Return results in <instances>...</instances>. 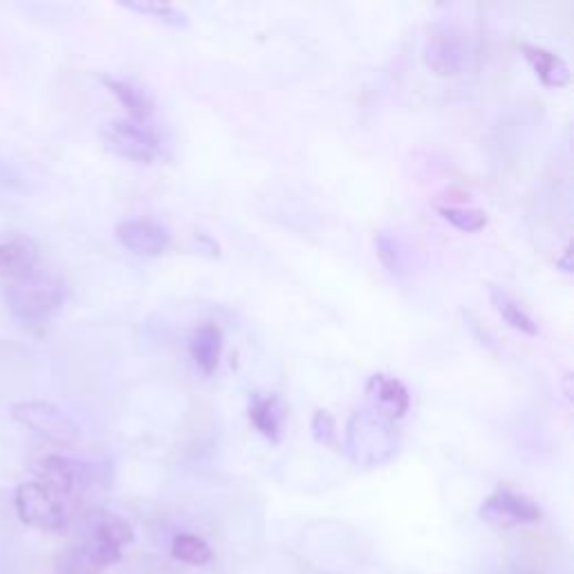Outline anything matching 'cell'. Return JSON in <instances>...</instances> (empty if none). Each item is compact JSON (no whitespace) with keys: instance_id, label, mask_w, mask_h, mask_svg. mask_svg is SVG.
Segmentation results:
<instances>
[{"instance_id":"cell-5","label":"cell","mask_w":574,"mask_h":574,"mask_svg":"<svg viewBox=\"0 0 574 574\" xmlns=\"http://www.w3.org/2000/svg\"><path fill=\"white\" fill-rule=\"evenodd\" d=\"M427 68L438 76H458L469 63V39L451 23H435L422 45Z\"/></svg>"},{"instance_id":"cell-13","label":"cell","mask_w":574,"mask_h":574,"mask_svg":"<svg viewBox=\"0 0 574 574\" xmlns=\"http://www.w3.org/2000/svg\"><path fill=\"white\" fill-rule=\"evenodd\" d=\"M39 263V247L28 236H12L0 240V276L21 278L34 271Z\"/></svg>"},{"instance_id":"cell-2","label":"cell","mask_w":574,"mask_h":574,"mask_svg":"<svg viewBox=\"0 0 574 574\" xmlns=\"http://www.w3.org/2000/svg\"><path fill=\"white\" fill-rule=\"evenodd\" d=\"M400 449V431L396 422L381 418L368 407L352 413L346 429V451L359 467H379L396 458Z\"/></svg>"},{"instance_id":"cell-19","label":"cell","mask_w":574,"mask_h":574,"mask_svg":"<svg viewBox=\"0 0 574 574\" xmlns=\"http://www.w3.org/2000/svg\"><path fill=\"white\" fill-rule=\"evenodd\" d=\"M126 10L131 12H137V14H146V17H153L166 25H175V28H184L188 21L186 17L168 6V3H155V0H129V3H122Z\"/></svg>"},{"instance_id":"cell-9","label":"cell","mask_w":574,"mask_h":574,"mask_svg":"<svg viewBox=\"0 0 574 574\" xmlns=\"http://www.w3.org/2000/svg\"><path fill=\"white\" fill-rule=\"evenodd\" d=\"M10 413L23 427L57 442H70L79 435L74 420L50 402H17L12 404Z\"/></svg>"},{"instance_id":"cell-22","label":"cell","mask_w":574,"mask_h":574,"mask_svg":"<svg viewBox=\"0 0 574 574\" xmlns=\"http://www.w3.org/2000/svg\"><path fill=\"white\" fill-rule=\"evenodd\" d=\"M312 435L319 444L324 447H337L339 444V433H337V422L328 411H315L312 416Z\"/></svg>"},{"instance_id":"cell-1","label":"cell","mask_w":574,"mask_h":574,"mask_svg":"<svg viewBox=\"0 0 574 574\" xmlns=\"http://www.w3.org/2000/svg\"><path fill=\"white\" fill-rule=\"evenodd\" d=\"M133 539L129 521L113 512H98L92 516L88 536L54 556V574H104L122 561L124 547Z\"/></svg>"},{"instance_id":"cell-10","label":"cell","mask_w":574,"mask_h":574,"mask_svg":"<svg viewBox=\"0 0 574 574\" xmlns=\"http://www.w3.org/2000/svg\"><path fill=\"white\" fill-rule=\"evenodd\" d=\"M115 236L126 252L144 258L162 256L171 245L168 227L153 218H126L115 227Z\"/></svg>"},{"instance_id":"cell-14","label":"cell","mask_w":574,"mask_h":574,"mask_svg":"<svg viewBox=\"0 0 574 574\" xmlns=\"http://www.w3.org/2000/svg\"><path fill=\"white\" fill-rule=\"evenodd\" d=\"M521 52L543 85L563 88L570 83V65L556 52L532 43H521Z\"/></svg>"},{"instance_id":"cell-4","label":"cell","mask_w":574,"mask_h":574,"mask_svg":"<svg viewBox=\"0 0 574 574\" xmlns=\"http://www.w3.org/2000/svg\"><path fill=\"white\" fill-rule=\"evenodd\" d=\"M14 510L23 525L43 532H63L70 525V503L52 494L39 481L21 483L17 488Z\"/></svg>"},{"instance_id":"cell-8","label":"cell","mask_w":574,"mask_h":574,"mask_svg":"<svg viewBox=\"0 0 574 574\" xmlns=\"http://www.w3.org/2000/svg\"><path fill=\"white\" fill-rule=\"evenodd\" d=\"M39 483L48 488L52 494L61 496L70 503L72 496L88 490L92 483V469L74 458L65 455H48L37 464Z\"/></svg>"},{"instance_id":"cell-17","label":"cell","mask_w":574,"mask_h":574,"mask_svg":"<svg viewBox=\"0 0 574 574\" xmlns=\"http://www.w3.org/2000/svg\"><path fill=\"white\" fill-rule=\"evenodd\" d=\"M490 297H492V304H494L496 312L503 317V321L510 328H514V330H519L523 335H530V337L539 335V324L532 319V315L510 293L503 290V287L492 285L490 287Z\"/></svg>"},{"instance_id":"cell-16","label":"cell","mask_w":574,"mask_h":574,"mask_svg":"<svg viewBox=\"0 0 574 574\" xmlns=\"http://www.w3.org/2000/svg\"><path fill=\"white\" fill-rule=\"evenodd\" d=\"M102 83L115 94V100L126 109V113L133 120H146L153 115L155 104L151 100V94L142 85L129 79H115V76H102Z\"/></svg>"},{"instance_id":"cell-21","label":"cell","mask_w":574,"mask_h":574,"mask_svg":"<svg viewBox=\"0 0 574 574\" xmlns=\"http://www.w3.org/2000/svg\"><path fill=\"white\" fill-rule=\"evenodd\" d=\"M442 218L451 223L460 232H481L488 225V216L481 209H462V207H442Z\"/></svg>"},{"instance_id":"cell-11","label":"cell","mask_w":574,"mask_h":574,"mask_svg":"<svg viewBox=\"0 0 574 574\" xmlns=\"http://www.w3.org/2000/svg\"><path fill=\"white\" fill-rule=\"evenodd\" d=\"M363 393H366V407L391 422H398L409 413L411 396L398 377L377 372L366 381Z\"/></svg>"},{"instance_id":"cell-18","label":"cell","mask_w":574,"mask_h":574,"mask_svg":"<svg viewBox=\"0 0 574 574\" xmlns=\"http://www.w3.org/2000/svg\"><path fill=\"white\" fill-rule=\"evenodd\" d=\"M171 554L188 565H207L214 561V550L196 534H177L171 543Z\"/></svg>"},{"instance_id":"cell-15","label":"cell","mask_w":574,"mask_h":574,"mask_svg":"<svg viewBox=\"0 0 574 574\" xmlns=\"http://www.w3.org/2000/svg\"><path fill=\"white\" fill-rule=\"evenodd\" d=\"M188 352L194 363L205 372V375H214L221 361V352H223V332L221 328L205 324L201 326L194 337L188 341Z\"/></svg>"},{"instance_id":"cell-3","label":"cell","mask_w":574,"mask_h":574,"mask_svg":"<svg viewBox=\"0 0 574 574\" xmlns=\"http://www.w3.org/2000/svg\"><path fill=\"white\" fill-rule=\"evenodd\" d=\"M10 312L21 321H43L52 317L65 299V285L50 274L30 271L14 278L6 293Z\"/></svg>"},{"instance_id":"cell-23","label":"cell","mask_w":574,"mask_h":574,"mask_svg":"<svg viewBox=\"0 0 574 574\" xmlns=\"http://www.w3.org/2000/svg\"><path fill=\"white\" fill-rule=\"evenodd\" d=\"M570 256H572V252H570V245L563 249V256L561 258H556V267H561L563 271H572V263H570Z\"/></svg>"},{"instance_id":"cell-6","label":"cell","mask_w":574,"mask_h":574,"mask_svg":"<svg viewBox=\"0 0 574 574\" xmlns=\"http://www.w3.org/2000/svg\"><path fill=\"white\" fill-rule=\"evenodd\" d=\"M102 140L111 153L135 164H153L162 155L157 135L129 120L109 122L102 131Z\"/></svg>"},{"instance_id":"cell-12","label":"cell","mask_w":574,"mask_h":574,"mask_svg":"<svg viewBox=\"0 0 574 574\" xmlns=\"http://www.w3.org/2000/svg\"><path fill=\"white\" fill-rule=\"evenodd\" d=\"M287 420V407L276 393H254L249 400V422L252 427L267 438L278 442L283 435V424Z\"/></svg>"},{"instance_id":"cell-7","label":"cell","mask_w":574,"mask_h":574,"mask_svg":"<svg viewBox=\"0 0 574 574\" xmlns=\"http://www.w3.org/2000/svg\"><path fill=\"white\" fill-rule=\"evenodd\" d=\"M481 519L499 530H514L541 521V508L514 490H496L481 505Z\"/></svg>"},{"instance_id":"cell-20","label":"cell","mask_w":574,"mask_h":574,"mask_svg":"<svg viewBox=\"0 0 574 574\" xmlns=\"http://www.w3.org/2000/svg\"><path fill=\"white\" fill-rule=\"evenodd\" d=\"M375 249H377L381 265L389 269V274L402 276L404 260H402V249H400V243L396 236H391L389 232H379L375 238Z\"/></svg>"}]
</instances>
